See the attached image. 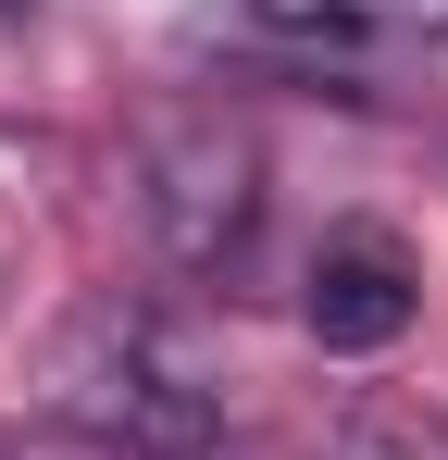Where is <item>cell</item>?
<instances>
[{"label":"cell","instance_id":"cell-1","mask_svg":"<svg viewBox=\"0 0 448 460\" xmlns=\"http://www.w3.org/2000/svg\"><path fill=\"white\" fill-rule=\"evenodd\" d=\"M149 225L175 261H237L262 225V150L237 125H162L149 137Z\"/></svg>","mask_w":448,"mask_h":460},{"label":"cell","instance_id":"cell-2","mask_svg":"<svg viewBox=\"0 0 448 460\" xmlns=\"http://www.w3.org/2000/svg\"><path fill=\"white\" fill-rule=\"evenodd\" d=\"M63 423L100 436V448H125V460H212V398L175 361H149L138 336L63 374Z\"/></svg>","mask_w":448,"mask_h":460},{"label":"cell","instance_id":"cell-3","mask_svg":"<svg viewBox=\"0 0 448 460\" xmlns=\"http://www.w3.org/2000/svg\"><path fill=\"white\" fill-rule=\"evenodd\" d=\"M411 311H424V261L399 249L386 225H336L324 249H311V299H299V323L324 336V349H399L411 336Z\"/></svg>","mask_w":448,"mask_h":460},{"label":"cell","instance_id":"cell-4","mask_svg":"<svg viewBox=\"0 0 448 460\" xmlns=\"http://www.w3.org/2000/svg\"><path fill=\"white\" fill-rule=\"evenodd\" d=\"M0 460H125V448H100L75 423H38V436H0Z\"/></svg>","mask_w":448,"mask_h":460},{"label":"cell","instance_id":"cell-5","mask_svg":"<svg viewBox=\"0 0 448 460\" xmlns=\"http://www.w3.org/2000/svg\"><path fill=\"white\" fill-rule=\"evenodd\" d=\"M0 13H25V0H0Z\"/></svg>","mask_w":448,"mask_h":460}]
</instances>
